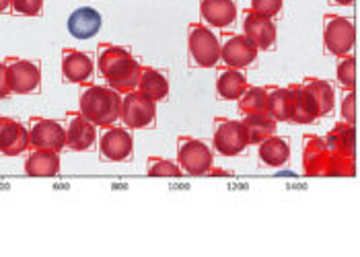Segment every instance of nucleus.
<instances>
[{
  "mask_svg": "<svg viewBox=\"0 0 360 257\" xmlns=\"http://www.w3.org/2000/svg\"><path fill=\"white\" fill-rule=\"evenodd\" d=\"M356 39V29L352 19L335 13L323 15V48L332 56H346L352 52Z\"/></svg>",
  "mask_w": 360,
  "mask_h": 257,
  "instance_id": "nucleus-4",
  "label": "nucleus"
},
{
  "mask_svg": "<svg viewBox=\"0 0 360 257\" xmlns=\"http://www.w3.org/2000/svg\"><path fill=\"white\" fill-rule=\"evenodd\" d=\"M0 11L2 13H8L11 11V0H0Z\"/></svg>",
  "mask_w": 360,
  "mask_h": 257,
  "instance_id": "nucleus-36",
  "label": "nucleus"
},
{
  "mask_svg": "<svg viewBox=\"0 0 360 257\" xmlns=\"http://www.w3.org/2000/svg\"><path fill=\"white\" fill-rule=\"evenodd\" d=\"M292 124H313L319 117V105L303 83H292Z\"/></svg>",
  "mask_w": 360,
  "mask_h": 257,
  "instance_id": "nucleus-20",
  "label": "nucleus"
},
{
  "mask_svg": "<svg viewBox=\"0 0 360 257\" xmlns=\"http://www.w3.org/2000/svg\"><path fill=\"white\" fill-rule=\"evenodd\" d=\"M31 148L29 126L15 117H0V150L4 157H17Z\"/></svg>",
  "mask_w": 360,
  "mask_h": 257,
  "instance_id": "nucleus-13",
  "label": "nucleus"
},
{
  "mask_svg": "<svg viewBox=\"0 0 360 257\" xmlns=\"http://www.w3.org/2000/svg\"><path fill=\"white\" fill-rule=\"evenodd\" d=\"M208 173H210V175H233V173L226 171V169H217V167H212Z\"/></svg>",
  "mask_w": 360,
  "mask_h": 257,
  "instance_id": "nucleus-37",
  "label": "nucleus"
},
{
  "mask_svg": "<svg viewBox=\"0 0 360 257\" xmlns=\"http://www.w3.org/2000/svg\"><path fill=\"white\" fill-rule=\"evenodd\" d=\"M266 114L276 121L292 119V91L290 86H266Z\"/></svg>",
  "mask_w": 360,
  "mask_h": 257,
  "instance_id": "nucleus-21",
  "label": "nucleus"
},
{
  "mask_svg": "<svg viewBox=\"0 0 360 257\" xmlns=\"http://www.w3.org/2000/svg\"><path fill=\"white\" fill-rule=\"evenodd\" d=\"M157 117V101L148 99L140 91H132L124 95L122 101V121L130 130L150 128Z\"/></svg>",
  "mask_w": 360,
  "mask_h": 257,
  "instance_id": "nucleus-10",
  "label": "nucleus"
},
{
  "mask_svg": "<svg viewBox=\"0 0 360 257\" xmlns=\"http://www.w3.org/2000/svg\"><path fill=\"white\" fill-rule=\"evenodd\" d=\"M140 77H142V64L134 56H128L111 68L110 74L105 77V81L115 91L126 95V93L139 91Z\"/></svg>",
  "mask_w": 360,
  "mask_h": 257,
  "instance_id": "nucleus-16",
  "label": "nucleus"
},
{
  "mask_svg": "<svg viewBox=\"0 0 360 257\" xmlns=\"http://www.w3.org/2000/svg\"><path fill=\"white\" fill-rule=\"evenodd\" d=\"M139 91L142 95H146L148 99L159 103V101L167 99V95H169V81L161 70H157L153 66H142Z\"/></svg>",
  "mask_w": 360,
  "mask_h": 257,
  "instance_id": "nucleus-25",
  "label": "nucleus"
},
{
  "mask_svg": "<svg viewBox=\"0 0 360 257\" xmlns=\"http://www.w3.org/2000/svg\"><path fill=\"white\" fill-rule=\"evenodd\" d=\"M128 56H132L130 50H126V48H122V46L101 44V46H99V52H97V68H99L101 77L105 79V77L110 74L111 68H113L115 64H120L124 58Z\"/></svg>",
  "mask_w": 360,
  "mask_h": 257,
  "instance_id": "nucleus-28",
  "label": "nucleus"
},
{
  "mask_svg": "<svg viewBox=\"0 0 360 257\" xmlns=\"http://www.w3.org/2000/svg\"><path fill=\"white\" fill-rule=\"evenodd\" d=\"M243 33L262 52L272 50L278 39V29L276 23L272 21V17H266L253 8H248L243 13Z\"/></svg>",
  "mask_w": 360,
  "mask_h": 257,
  "instance_id": "nucleus-11",
  "label": "nucleus"
},
{
  "mask_svg": "<svg viewBox=\"0 0 360 257\" xmlns=\"http://www.w3.org/2000/svg\"><path fill=\"white\" fill-rule=\"evenodd\" d=\"M200 17L208 27H229L237 19V0H200Z\"/></svg>",
  "mask_w": 360,
  "mask_h": 257,
  "instance_id": "nucleus-17",
  "label": "nucleus"
},
{
  "mask_svg": "<svg viewBox=\"0 0 360 257\" xmlns=\"http://www.w3.org/2000/svg\"><path fill=\"white\" fill-rule=\"evenodd\" d=\"M356 175V159L354 154H330L326 177H354Z\"/></svg>",
  "mask_w": 360,
  "mask_h": 257,
  "instance_id": "nucleus-31",
  "label": "nucleus"
},
{
  "mask_svg": "<svg viewBox=\"0 0 360 257\" xmlns=\"http://www.w3.org/2000/svg\"><path fill=\"white\" fill-rule=\"evenodd\" d=\"M212 146L222 157H237V154H241L250 146V136H248L243 119L217 117L214 119Z\"/></svg>",
  "mask_w": 360,
  "mask_h": 257,
  "instance_id": "nucleus-6",
  "label": "nucleus"
},
{
  "mask_svg": "<svg viewBox=\"0 0 360 257\" xmlns=\"http://www.w3.org/2000/svg\"><path fill=\"white\" fill-rule=\"evenodd\" d=\"M257 159H259V163H264L266 167H272V169L284 167L290 159L288 140L282 136H276V134L268 136L266 140L257 144Z\"/></svg>",
  "mask_w": 360,
  "mask_h": 257,
  "instance_id": "nucleus-22",
  "label": "nucleus"
},
{
  "mask_svg": "<svg viewBox=\"0 0 360 257\" xmlns=\"http://www.w3.org/2000/svg\"><path fill=\"white\" fill-rule=\"evenodd\" d=\"M332 2H335V4H340V6H350L354 0H332Z\"/></svg>",
  "mask_w": 360,
  "mask_h": 257,
  "instance_id": "nucleus-38",
  "label": "nucleus"
},
{
  "mask_svg": "<svg viewBox=\"0 0 360 257\" xmlns=\"http://www.w3.org/2000/svg\"><path fill=\"white\" fill-rule=\"evenodd\" d=\"M340 117L348 124H356V93L346 91L342 105H340Z\"/></svg>",
  "mask_w": 360,
  "mask_h": 257,
  "instance_id": "nucleus-34",
  "label": "nucleus"
},
{
  "mask_svg": "<svg viewBox=\"0 0 360 257\" xmlns=\"http://www.w3.org/2000/svg\"><path fill=\"white\" fill-rule=\"evenodd\" d=\"M259 54L257 46L251 41L245 33H233V31H224L221 37V60L224 66L231 68H248L255 62V58Z\"/></svg>",
  "mask_w": 360,
  "mask_h": 257,
  "instance_id": "nucleus-9",
  "label": "nucleus"
},
{
  "mask_svg": "<svg viewBox=\"0 0 360 257\" xmlns=\"http://www.w3.org/2000/svg\"><path fill=\"white\" fill-rule=\"evenodd\" d=\"M66 136H68V144L66 148L77 150V152H84L89 148H93V144L97 143V126L86 119L81 110L79 112H68L66 114Z\"/></svg>",
  "mask_w": 360,
  "mask_h": 257,
  "instance_id": "nucleus-14",
  "label": "nucleus"
},
{
  "mask_svg": "<svg viewBox=\"0 0 360 257\" xmlns=\"http://www.w3.org/2000/svg\"><path fill=\"white\" fill-rule=\"evenodd\" d=\"M0 74L6 77L11 93L15 95H31L37 93L41 85V68L39 62L27 58L8 56L0 64Z\"/></svg>",
  "mask_w": 360,
  "mask_h": 257,
  "instance_id": "nucleus-3",
  "label": "nucleus"
},
{
  "mask_svg": "<svg viewBox=\"0 0 360 257\" xmlns=\"http://www.w3.org/2000/svg\"><path fill=\"white\" fill-rule=\"evenodd\" d=\"M248 77L239 68L222 66L217 72V95L222 101H239L241 95L248 91Z\"/></svg>",
  "mask_w": 360,
  "mask_h": 257,
  "instance_id": "nucleus-19",
  "label": "nucleus"
},
{
  "mask_svg": "<svg viewBox=\"0 0 360 257\" xmlns=\"http://www.w3.org/2000/svg\"><path fill=\"white\" fill-rule=\"evenodd\" d=\"M177 163L188 175H208L214 167V152L208 144L194 136L177 138Z\"/></svg>",
  "mask_w": 360,
  "mask_h": 257,
  "instance_id": "nucleus-5",
  "label": "nucleus"
},
{
  "mask_svg": "<svg viewBox=\"0 0 360 257\" xmlns=\"http://www.w3.org/2000/svg\"><path fill=\"white\" fill-rule=\"evenodd\" d=\"M122 101L124 95L110 85H83L79 95V110L91 119L97 128L113 126L122 119Z\"/></svg>",
  "mask_w": 360,
  "mask_h": 257,
  "instance_id": "nucleus-1",
  "label": "nucleus"
},
{
  "mask_svg": "<svg viewBox=\"0 0 360 257\" xmlns=\"http://www.w3.org/2000/svg\"><path fill=\"white\" fill-rule=\"evenodd\" d=\"M282 4H284V0H251V6L253 11H257V13H262V15H266V17H278L280 15V11H282Z\"/></svg>",
  "mask_w": 360,
  "mask_h": 257,
  "instance_id": "nucleus-35",
  "label": "nucleus"
},
{
  "mask_svg": "<svg viewBox=\"0 0 360 257\" xmlns=\"http://www.w3.org/2000/svg\"><path fill=\"white\" fill-rule=\"evenodd\" d=\"M95 72V62L91 54L75 50V48H64L62 50V77L70 85H89Z\"/></svg>",
  "mask_w": 360,
  "mask_h": 257,
  "instance_id": "nucleus-12",
  "label": "nucleus"
},
{
  "mask_svg": "<svg viewBox=\"0 0 360 257\" xmlns=\"http://www.w3.org/2000/svg\"><path fill=\"white\" fill-rule=\"evenodd\" d=\"M27 126L29 138H31V148L56 150V152H60V150L66 148V144H68L66 126H62L58 119L41 117V115H31Z\"/></svg>",
  "mask_w": 360,
  "mask_h": 257,
  "instance_id": "nucleus-7",
  "label": "nucleus"
},
{
  "mask_svg": "<svg viewBox=\"0 0 360 257\" xmlns=\"http://www.w3.org/2000/svg\"><path fill=\"white\" fill-rule=\"evenodd\" d=\"M303 85L313 93L317 105H319V117L332 114L333 105H335V93L330 81L326 79H317V77H307L303 79Z\"/></svg>",
  "mask_w": 360,
  "mask_h": 257,
  "instance_id": "nucleus-26",
  "label": "nucleus"
},
{
  "mask_svg": "<svg viewBox=\"0 0 360 257\" xmlns=\"http://www.w3.org/2000/svg\"><path fill=\"white\" fill-rule=\"evenodd\" d=\"M99 154H101V161H110V163L132 161L134 138H132L130 128H122V126H115V124L108 126V128H101Z\"/></svg>",
  "mask_w": 360,
  "mask_h": 257,
  "instance_id": "nucleus-8",
  "label": "nucleus"
},
{
  "mask_svg": "<svg viewBox=\"0 0 360 257\" xmlns=\"http://www.w3.org/2000/svg\"><path fill=\"white\" fill-rule=\"evenodd\" d=\"M239 114H266V86H248L239 99Z\"/></svg>",
  "mask_w": 360,
  "mask_h": 257,
  "instance_id": "nucleus-29",
  "label": "nucleus"
},
{
  "mask_svg": "<svg viewBox=\"0 0 360 257\" xmlns=\"http://www.w3.org/2000/svg\"><path fill=\"white\" fill-rule=\"evenodd\" d=\"M250 136V144H259L276 132V119H272L268 114H248L241 117Z\"/></svg>",
  "mask_w": 360,
  "mask_h": 257,
  "instance_id": "nucleus-27",
  "label": "nucleus"
},
{
  "mask_svg": "<svg viewBox=\"0 0 360 257\" xmlns=\"http://www.w3.org/2000/svg\"><path fill=\"white\" fill-rule=\"evenodd\" d=\"M326 143L330 152L338 154H354L356 150V134H354V124L348 121H338L326 136Z\"/></svg>",
  "mask_w": 360,
  "mask_h": 257,
  "instance_id": "nucleus-24",
  "label": "nucleus"
},
{
  "mask_svg": "<svg viewBox=\"0 0 360 257\" xmlns=\"http://www.w3.org/2000/svg\"><path fill=\"white\" fill-rule=\"evenodd\" d=\"M335 79H338V85L342 86L344 91H354L356 88V58L352 54L338 58Z\"/></svg>",
  "mask_w": 360,
  "mask_h": 257,
  "instance_id": "nucleus-30",
  "label": "nucleus"
},
{
  "mask_svg": "<svg viewBox=\"0 0 360 257\" xmlns=\"http://www.w3.org/2000/svg\"><path fill=\"white\" fill-rule=\"evenodd\" d=\"M60 171V152L31 148L25 159V173L31 177H54Z\"/></svg>",
  "mask_w": 360,
  "mask_h": 257,
  "instance_id": "nucleus-23",
  "label": "nucleus"
},
{
  "mask_svg": "<svg viewBox=\"0 0 360 257\" xmlns=\"http://www.w3.org/2000/svg\"><path fill=\"white\" fill-rule=\"evenodd\" d=\"M101 15L97 8L93 6H81V8H75L66 21V27L68 33L75 37V39H91L95 37L99 31H101Z\"/></svg>",
  "mask_w": 360,
  "mask_h": 257,
  "instance_id": "nucleus-18",
  "label": "nucleus"
},
{
  "mask_svg": "<svg viewBox=\"0 0 360 257\" xmlns=\"http://www.w3.org/2000/svg\"><path fill=\"white\" fill-rule=\"evenodd\" d=\"M188 54L198 68H214L221 62V37L206 23H190Z\"/></svg>",
  "mask_w": 360,
  "mask_h": 257,
  "instance_id": "nucleus-2",
  "label": "nucleus"
},
{
  "mask_svg": "<svg viewBox=\"0 0 360 257\" xmlns=\"http://www.w3.org/2000/svg\"><path fill=\"white\" fill-rule=\"evenodd\" d=\"M44 0H11V11L21 17H39Z\"/></svg>",
  "mask_w": 360,
  "mask_h": 257,
  "instance_id": "nucleus-33",
  "label": "nucleus"
},
{
  "mask_svg": "<svg viewBox=\"0 0 360 257\" xmlns=\"http://www.w3.org/2000/svg\"><path fill=\"white\" fill-rule=\"evenodd\" d=\"M330 148L326 138L317 134H305L303 136V171L309 177H321L328 171L330 163Z\"/></svg>",
  "mask_w": 360,
  "mask_h": 257,
  "instance_id": "nucleus-15",
  "label": "nucleus"
},
{
  "mask_svg": "<svg viewBox=\"0 0 360 257\" xmlns=\"http://www.w3.org/2000/svg\"><path fill=\"white\" fill-rule=\"evenodd\" d=\"M146 175H150V177H181L184 169H181L179 163H173L169 159L148 157V161H146Z\"/></svg>",
  "mask_w": 360,
  "mask_h": 257,
  "instance_id": "nucleus-32",
  "label": "nucleus"
}]
</instances>
